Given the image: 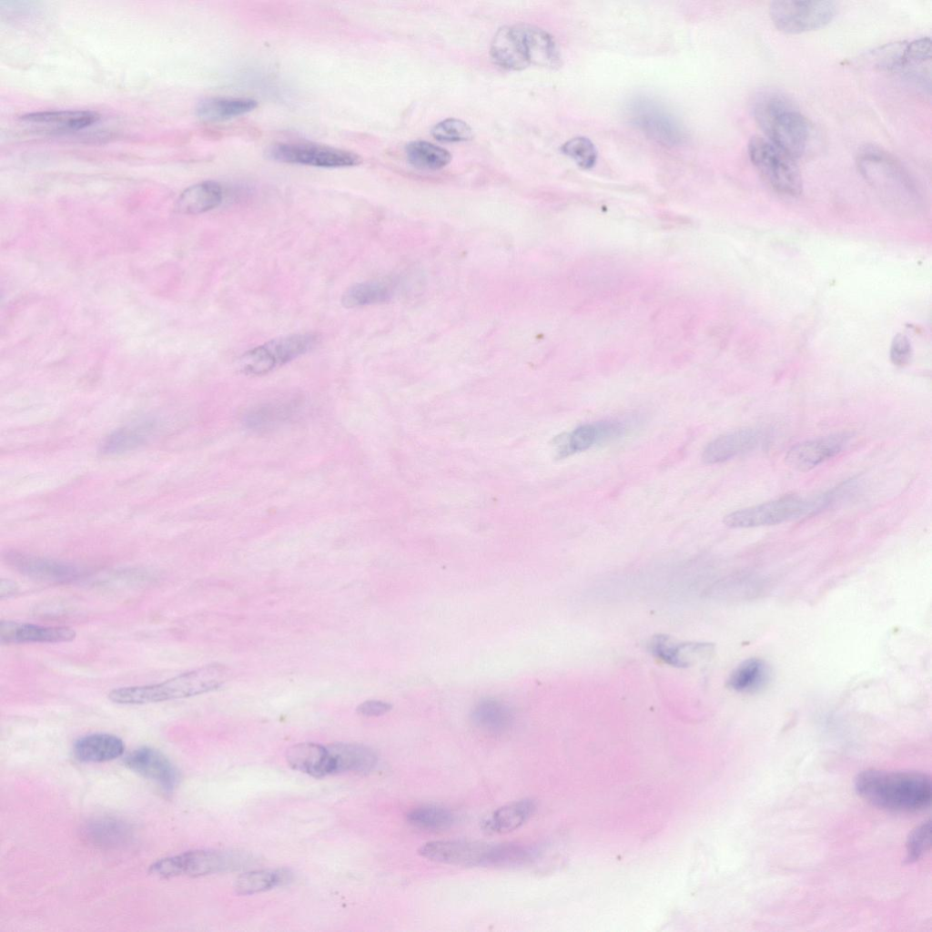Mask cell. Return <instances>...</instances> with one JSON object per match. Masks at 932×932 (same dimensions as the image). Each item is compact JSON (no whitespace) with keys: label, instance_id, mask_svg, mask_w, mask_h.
Masks as SVG:
<instances>
[{"label":"cell","instance_id":"1","mask_svg":"<svg viewBox=\"0 0 932 932\" xmlns=\"http://www.w3.org/2000/svg\"><path fill=\"white\" fill-rule=\"evenodd\" d=\"M855 789L869 804L897 812L923 810L932 797L930 777L911 771L867 769L856 777Z\"/></svg>","mask_w":932,"mask_h":932},{"label":"cell","instance_id":"2","mask_svg":"<svg viewBox=\"0 0 932 932\" xmlns=\"http://www.w3.org/2000/svg\"><path fill=\"white\" fill-rule=\"evenodd\" d=\"M753 110L766 139L794 158L805 153L811 136L810 124L785 96L764 92L756 97Z\"/></svg>","mask_w":932,"mask_h":932},{"label":"cell","instance_id":"3","mask_svg":"<svg viewBox=\"0 0 932 932\" xmlns=\"http://www.w3.org/2000/svg\"><path fill=\"white\" fill-rule=\"evenodd\" d=\"M227 674L224 665L212 664L159 684L114 689L107 697L119 704H144L186 698L217 689L225 682Z\"/></svg>","mask_w":932,"mask_h":932},{"label":"cell","instance_id":"4","mask_svg":"<svg viewBox=\"0 0 932 932\" xmlns=\"http://www.w3.org/2000/svg\"><path fill=\"white\" fill-rule=\"evenodd\" d=\"M748 156L766 183L778 194L797 197L803 189L795 158L763 137H752Z\"/></svg>","mask_w":932,"mask_h":932},{"label":"cell","instance_id":"5","mask_svg":"<svg viewBox=\"0 0 932 932\" xmlns=\"http://www.w3.org/2000/svg\"><path fill=\"white\" fill-rule=\"evenodd\" d=\"M248 857L242 854L199 849L157 860L150 866L151 874L159 877L199 876L242 867Z\"/></svg>","mask_w":932,"mask_h":932},{"label":"cell","instance_id":"6","mask_svg":"<svg viewBox=\"0 0 932 932\" xmlns=\"http://www.w3.org/2000/svg\"><path fill=\"white\" fill-rule=\"evenodd\" d=\"M313 333H298L273 339L246 351L238 360L239 370L251 376L269 373L310 350L318 341Z\"/></svg>","mask_w":932,"mask_h":932},{"label":"cell","instance_id":"7","mask_svg":"<svg viewBox=\"0 0 932 932\" xmlns=\"http://www.w3.org/2000/svg\"><path fill=\"white\" fill-rule=\"evenodd\" d=\"M856 163L863 177L879 190L907 197L915 194L916 184L910 173L888 152L866 146L857 154Z\"/></svg>","mask_w":932,"mask_h":932},{"label":"cell","instance_id":"8","mask_svg":"<svg viewBox=\"0 0 932 932\" xmlns=\"http://www.w3.org/2000/svg\"><path fill=\"white\" fill-rule=\"evenodd\" d=\"M836 13L832 1H774L769 15L776 28L787 34L816 30L829 24Z\"/></svg>","mask_w":932,"mask_h":932},{"label":"cell","instance_id":"9","mask_svg":"<svg viewBox=\"0 0 932 932\" xmlns=\"http://www.w3.org/2000/svg\"><path fill=\"white\" fill-rule=\"evenodd\" d=\"M930 39L922 37L909 43H896L885 47L881 68L900 72L907 79L923 88H930Z\"/></svg>","mask_w":932,"mask_h":932},{"label":"cell","instance_id":"10","mask_svg":"<svg viewBox=\"0 0 932 932\" xmlns=\"http://www.w3.org/2000/svg\"><path fill=\"white\" fill-rule=\"evenodd\" d=\"M807 515H810L809 500L788 495L730 512L724 516V523L729 528H753L775 525Z\"/></svg>","mask_w":932,"mask_h":932},{"label":"cell","instance_id":"11","mask_svg":"<svg viewBox=\"0 0 932 932\" xmlns=\"http://www.w3.org/2000/svg\"><path fill=\"white\" fill-rule=\"evenodd\" d=\"M268 156L279 162L319 167H352L361 162V157L353 152L304 143L275 144L268 149Z\"/></svg>","mask_w":932,"mask_h":932},{"label":"cell","instance_id":"12","mask_svg":"<svg viewBox=\"0 0 932 932\" xmlns=\"http://www.w3.org/2000/svg\"><path fill=\"white\" fill-rule=\"evenodd\" d=\"M630 117L637 127L662 144L674 146L684 139V131L674 116L650 99L633 101Z\"/></svg>","mask_w":932,"mask_h":932},{"label":"cell","instance_id":"13","mask_svg":"<svg viewBox=\"0 0 932 932\" xmlns=\"http://www.w3.org/2000/svg\"><path fill=\"white\" fill-rule=\"evenodd\" d=\"M491 844L467 840H438L422 845L419 854L431 861L462 866H486Z\"/></svg>","mask_w":932,"mask_h":932},{"label":"cell","instance_id":"14","mask_svg":"<svg viewBox=\"0 0 932 932\" xmlns=\"http://www.w3.org/2000/svg\"><path fill=\"white\" fill-rule=\"evenodd\" d=\"M625 431L624 422L616 420L580 425L563 437H558L559 456L567 457L584 451L594 445L612 441L622 437Z\"/></svg>","mask_w":932,"mask_h":932},{"label":"cell","instance_id":"15","mask_svg":"<svg viewBox=\"0 0 932 932\" xmlns=\"http://www.w3.org/2000/svg\"><path fill=\"white\" fill-rule=\"evenodd\" d=\"M490 55L496 65L508 70H522L532 65L523 24L499 28Z\"/></svg>","mask_w":932,"mask_h":932},{"label":"cell","instance_id":"16","mask_svg":"<svg viewBox=\"0 0 932 932\" xmlns=\"http://www.w3.org/2000/svg\"><path fill=\"white\" fill-rule=\"evenodd\" d=\"M124 762L130 770L155 781L166 792H172L178 784V770L163 753L155 748L139 747L129 753Z\"/></svg>","mask_w":932,"mask_h":932},{"label":"cell","instance_id":"17","mask_svg":"<svg viewBox=\"0 0 932 932\" xmlns=\"http://www.w3.org/2000/svg\"><path fill=\"white\" fill-rule=\"evenodd\" d=\"M850 438L849 433L841 432L796 444L786 453L785 461L796 471H808L839 453Z\"/></svg>","mask_w":932,"mask_h":932},{"label":"cell","instance_id":"18","mask_svg":"<svg viewBox=\"0 0 932 932\" xmlns=\"http://www.w3.org/2000/svg\"><path fill=\"white\" fill-rule=\"evenodd\" d=\"M7 562L21 573L35 579L50 582H71L81 576L76 566L59 561L22 552L6 553Z\"/></svg>","mask_w":932,"mask_h":932},{"label":"cell","instance_id":"19","mask_svg":"<svg viewBox=\"0 0 932 932\" xmlns=\"http://www.w3.org/2000/svg\"><path fill=\"white\" fill-rule=\"evenodd\" d=\"M761 441L759 431L751 428L735 430L711 441L704 449L702 460L717 464L755 449Z\"/></svg>","mask_w":932,"mask_h":932},{"label":"cell","instance_id":"20","mask_svg":"<svg viewBox=\"0 0 932 932\" xmlns=\"http://www.w3.org/2000/svg\"><path fill=\"white\" fill-rule=\"evenodd\" d=\"M76 632L67 626H42L12 621H2L0 638L4 643H63L76 638Z\"/></svg>","mask_w":932,"mask_h":932},{"label":"cell","instance_id":"21","mask_svg":"<svg viewBox=\"0 0 932 932\" xmlns=\"http://www.w3.org/2000/svg\"><path fill=\"white\" fill-rule=\"evenodd\" d=\"M327 748L332 774L349 771L369 773L378 762L375 752L363 745L336 743Z\"/></svg>","mask_w":932,"mask_h":932},{"label":"cell","instance_id":"22","mask_svg":"<svg viewBox=\"0 0 932 932\" xmlns=\"http://www.w3.org/2000/svg\"><path fill=\"white\" fill-rule=\"evenodd\" d=\"M125 744L121 738L110 734H91L79 738L74 745L76 758L85 763H101L123 755Z\"/></svg>","mask_w":932,"mask_h":932},{"label":"cell","instance_id":"23","mask_svg":"<svg viewBox=\"0 0 932 932\" xmlns=\"http://www.w3.org/2000/svg\"><path fill=\"white\" fill-rule=\"evenodd\" d=\"M289 765L295 770L314 777L332 775L327 746L315 743H300L288 749Z\"/></svg>","mask_w":932,"mask_h":932},{"label":"cell","instance_id":"24","mask_svg":"<svg viewBox=\"0 0 932 932\" xmlns=\"http://www.w3.org/2000/svg\"><path fill=\"white\" fill-rule=\"evenodd\" d=\"M223 188L216 181H202L186 188L178 197L176 207L183 214L197 215L208 212L220 205Z\"/></svg>","mask_w":932,"mask_h":932},{"label":"cell","instance_id":"25","mask_svg":"<svg viewBox=\"0 0 932 932\" xmlns=\"http://www.w3.org/2000/svg\"><path fill=\"white\" fill-rule=\"evenodd\" d=\"M99 115L89 110H52L21 116L26 123L52 127L62 130H78L95 124Z\"/></svg>","mask_w":932,"mask_h":932},{"label":"cell","instance_id":"26","mask_svg":"<svg viewBox=\"0 0 932 932\" xmlns=\"http://www.w3.org/2000/svg\"><path fill=\"white\" fill-rule=\"evenodd\" d=\"M157 429V421L145 419L117 429L103 441L101 451L115 454L133 450L145 443Z\"/></svg>","mask_w":932,"mask_h":932},{"label":"cell","instance_id":"27","mask_svg":"<svg viewBox=\"0 0 932 932\" xmlns=\"http://www.w3.org/2000/svg\"><path fill=\"white\" fill-rule=\"evenodd\" d=\"M258 102L249 97L215 96L201 100L197 106L198 116L207 122H219L250 112Z\"/></svg>","mask_w":932,"mask_h":932},{"label":"cell","instance_id":"28","mask_svg":"<svg viewBox=\"0 0 932 932\" xmlns=\"http://www.w3.org/2000/svg\"><path fill=\"white\" fill-rule=\"evenodd\" d=\"M535 810L532 800L522 799L495 810L482 822L489 833L504 834L516 830L532 816Z\"/></svg>","mask_w":932,"mask_h":932},{"label":"cell","instance_id":"29","mask_svg":"<svg viewBox=\"0 0 932 932\" xmlns=\"http://www.w3.org/2000/svg\"><path fill=\"white\" fill-rule=\"evenodd\" d=\"M473 724L481 731L498 735L508 731L512 724V713L504 703L491 698L480 701L471 712Z\"/></svg>","mask_w":932,"mask_h":932},{"label":"cell","instance_id":"30","mask_svg":"<svg viewBox=\"0 0 932 932\" xmlns=\"http://www.w3.org/2000/svg\"><path fill=\"white\" fill-rule=\"evenodd\" d=\"M300 409L296 400H281L260 404L245 416V424L252 431L273 429L290 420Z\"/></svg>","mask_w":932,"mask_h":932},{"label":"cell","instance_id":"31","mask_svg":"<svg viewBox=\"0 0 932 932\" xmlns=\"http://www.w3.org/2000/svg\"><path fill=\"white\" fill-rule=\"evenodd\" d=\"M85 832L92 843L109 847L122 846L132 836L131 827L127 823L107 816L87 823Z\"/></svg>","mask_w":932,"mask_h":932},{"label":"cell","instance_id":"32","mask_svg":"<svg viewBox=\"0 0 932 932\" xmlns=\"http://www.w3.org/2000/svg\"><path fill=\"white\" fill-rule=\"evenodd\" d=\"M531 63L556 67L560 65V53L552 36L542 28L523 24Z\"/></svg>","mask_w":932,"mask_h":932},{"label":"cell","instance_id":"33","mask_svg":"<svg viewBox=\"0 0 932 932\" xmlns=\"http://www.w3.org/2000/svg\"><path fill=\"white\" fill-rule=\"evenodd\" d=\"M769 674V668L764 661L748 659L732 672L727 684L736 692L754 693L765 685Z\"/></svg>","mask_w":932,"mask_h":932},{"label":"cell","instance_id":"34","mask_svg":"<svg viewBox=\"0 0 932 932\" xmlns=\"http://www.w3.org/2000/svg\"><path fill=\"white\" fill-rule=\"evenodd\" d=\"M292 873L286 868L254 870L236 880L235 889L240 895H252L289 883Z\"/></svg>","mask_w":932,"mask_h":932},{"label":"cell","instance_id":"35","mask_svg":"<svg viewBox=\"0 0 932 932\" xmlns=\"http://www.w3.org/2000/svg\"><path fill=\"white\" fill-rule=\"evenodd\" d=\"M390 296L391 288L388 283L373 280L352 285L344 291L340 301L344 308L352 309L381 303Z\"/></svg>","mask_w":932,"mask_h":932},{"label":"cell","instance_id":"36","mask_svg":"<svg viewBox=\"0 0 932 932\" xmlns=\"http://www.w3.org/2000/svg\"><path fill=\"white\" fill-rule=\"evenodd\" d=\"M406 156L413 167L436 170L446 167L451 160L448 150L424 140H415L406 146Z\"/></svg>","mask_w":932,"mask_h":932},{"label":"cell","instance_id":"37","mask_svg":"<svg viewBox=\"0 0 932 932\" xmlns=\"http://www.w3.org/2000/svg\"><path fill=\"white\" fill-rule=\"evenodd\" d=\"M535 857V851L528 846L503 843L491 845L486 866L516 867L525 866Z\"/></svg>","mask_w":932,"mask_h":932},{"label":"cell","instance_id":"38","mask_svg":"<svg viewBox=\"0 0 932 932\" xmlns=\"http://www.w3.org/2000/svg\"><path fill=\"white\" fill-rule=\"evenodd\" d=\"M407 821L420 829L438 831L450 827L453 823V816L443 806L425 805L408 813Z\"/></svg>","mask_w":932,"mask_h":932},{"label":"cell","instance_id":"39","mask_svg":"<svg viewBox=\"0 0 932 932\" xmlns=\"http://www.w3.org/2000/svg\"><path fill=\"white\" fill-rule=\"evenodd\" d=\"M562 151L584 169L593 167L597 159V150L593 143L584 137L568 140L562 146Z\"/></svg>","mask_w":932,"mask_h":932},{"label":"cell","instance_id":"40","mask_svg":"<svg viewBox=\"0 0 932 932\" xmlns=\"http://www.w3.org/2000/svg\"><path fill=\"white\" fill-rule=\"evenodd\" d=\"M684 646V644L674 643L666 635L654 636L649 644L650 652L655 657L675 667H684L688 664L682 656V649Z\"/></svg>","mask_w":932,"mask_h":932},{"label":"cell","instance_id":"41","mask_svg":"<svg viewBox=\"0 0 932 932\" xmlns=\"http://www.w3.org/2000/svg\"><path fill=\"white\" fill-rule=\"evenodd\" d=\"M431 134L441 142H461L472 138L471 127L457 118H447L439 122L432 127Z\"/></svg>","mask_w":932,"mask_h":932},{"label":"cell","instance_id":"42","mask_svg":"<svg viewBox=\"0 0 932 932\" xmlns=\"http://www.w3.org/2000/svg\"><path fill=\"white\" fill-rule=\"evenodd\" d=\"M931 824L927 820L911 831L907 840V861L918 860L930 847Z\"/></svg>","mask_w":932,"mask_h":932},{"label":"cell","instance_id":"43","mask_svg":"<svg viewBox=\"0 0 932 932\" xmlns=\"http://www.w3.org/2000/svg\"><path fill=\"white\" fill-rule=\"evenodd\" d=\"M912 356V348L908 339L903 335H897L892 342L890 358L892 362L899 367L907 365Z\"/></svg>","mask_w":932,"mask_h":932},{"label":"cell","instance_id":"44","mask_svg":"<svg viewBox=\"0 0 932 932\" xmlns=\"http://www.w3.org/2000/svg\"><path fill=\"white\" fill-rule=\"evenodd\" d=\"M391 704L380 700H368L357 707V712L364 716H380L391 709Z\"/></svg>","mask_w":932,"mask_h":932},{"label":"cell","instance_id":"45","mask_svg":"<svg viewBox=\"0 0 932 932\" xmlns=\"http://www.w3.org/2000/svg\"><path fill=\"white\" fill-rule=\"evenodd\" d=\"M16 590H17V586L15 584V582H13L11 581H8V580L7 581L2 580V582H1V598H4L5 595L9 596L10 594H13L14 593L16 592Z\"/></svg>","mask_w":932,"mask_h":932}]
</instances>
